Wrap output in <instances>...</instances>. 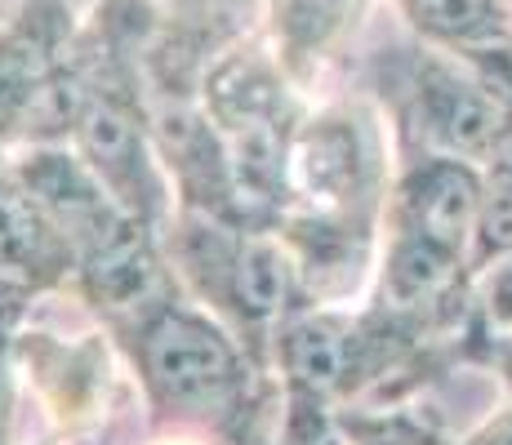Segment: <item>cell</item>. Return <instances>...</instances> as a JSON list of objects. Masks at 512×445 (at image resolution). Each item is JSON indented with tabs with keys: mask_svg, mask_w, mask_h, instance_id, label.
<instances>
[{
	"mask_svg": "<svg viewBox=\"0 0 512 445\" xmlns=\"http://www.w3.org/2000/svg\"><path fill=\"white\" fill-rule=\"evenodd\" d=\"M343 445H455L432 419L401 405H374L339 423Z\"/></svg>",
	"mask_w": 512,
	"mask_h": 445,
	"instance_id": "obj_9",
	"label": "cell"
},
{
	"mask_svg": "<svg viewBox=\"0 0 512 445\" xmlns=\"http://www.w3.org/2000/svg\"><path fill=\"white\" fill-rule=\"evenodd\" d=\"M152 410L183 428H223L250 401V352L219 316L165 299L130 325Z\"/></svg>",
	"mask_w": 512,
	"mask_h": 445,
	"instance_id": "obj_3",
	"label": "cell"
},
{
	"mask_svg": "<svg viewBox=\"0 0 512 445\" xmlns=\"http://www.w3.org/2000/svg\"><path fill=\"white\" fill-rule=\"evenodd\" d=\"M72 147L94 178L134 214V219L152 223L161 214V174L152 161V138L139 116V98L125 76V67L98 63L94 72H81L76 89V112H72Z\"/></svg>",
	"mask_w": 512,
	"mask_h": 445,
	"instance_id": "obj_5",
	"label": "cell"
},
{
	"mask_svg": "<svg viewBox=\"0 0 512 445\" xmlns=\"http://www.w3.org/2000/svg\"><path fill=\"white\" fill-rule=\"evenodd\" d=\"M512 334V254L472 272L468 290V365L481 343Z\"/></svg>",
	"mask_w": 512,
	"mask_h": 445,
	"instance_id": "obj_8",
	"label": "cell"
},
{
	"mask_svg": "<svg viewBox=\"0 0 512 445\" xmlns=\"http://www.w3.org/2000/svg\"><path fill=\"white\" fill-rule=\"evenodd\" d=\"M459 445H512V392H508V401L495 405Z\"/></svg>",
	"mask_w": 512,
	"mask_h": 445,
	"instance_id": "obj_11",
	"label": "cell"
},
{
	"mask_svg": "<svg viewBox=\"0 0 512 445\" xmlns=\"http://www.w3.org/2000/svg\"><path fill=\"white\" fill-rule=\"evenodd\" d=\"M9 5H18V9H49V5H58V0H0V9H9Z\"/></svg>",
	"mask_w": 512,
	"mask_h": 445,
	"instance_id": "obj_13",
	"label": "cell"
},
{
	"mask_svg": "<svg viewBox=\"0 0 512 445\" xmlns=\"http://www.w3.org/2000/svg\"><path fill=\"white\" fill-rule=\"evenodd\" d=\"M290 72L254 41L223 49L201 81V112L223 147L236 219H281L290 205V147L299 134Z\"/></svg>",
	"mask_w": 512,
	"mask_h": 445,
	"instance_id": "obj_2",
	"label": "cell"
},
{
	"mask_svg": "<svg viewBox=\"0 0 512 445\" xmlns=\"http://www.w3.org/2000/svg\"><path fill=\"white\" fill-rule=\"evenodd\" d=\"M174 259L205 312L219 316L236 339H268L290 321V294L299 290V272L268 232L219 219V214H187L174 232Z\"/></svg>",
	"mask_w": 512,
	"mask_h": 445,
	"instance_id": "obj_4",
	"label": "cell"
},
{
	"mask_svg": "<svg viewBox=\"0 0 512 445\" xmlns=\"http://www.w3.org/2000/svg\"><path fill=\"white\" fill-rule=\"evenodd\" d=\"M370 0H272V54L294 85H308L357 36Z\"/></svg>",
	"mask_w": 512,
	"mask_h": 445,
	"instance_id": "obj_7",
	"label": "cell"
},
{
	"mask_svg": "<svg viewBox=\"0 0 512 445\" xmlns=\"http://www.w3.org/2000/svg\"><path fill=\"white\" fill-rule=\"evenodd\" d=\"M277 445H343V428L330 405L308 401V397H290Z\"/></svg>",
	"mask_w": 512,
	"mask_h": 445,
	"instance_id": "obj_10",
	"label": "cell"
},
{
	"mask_svg": "<svg viewBox=\"0 0 512 445\" xmlns=\"http://www.w3.org/2000/svg\"><path fill=\"white\" fill-rule=\"evenodd\" d=\"M152 445H201L196 437H161V441H152Z\"/></svg>",
	"mask_w": 512,
	"mask_h": 445,
	"instance_id": "obj_14",
	"label": "cell"
},
{
	"mask_svg": "<svg viewBox=\"0 0 512 445\" xmlns=\"http://www.w3.org/2000/svg\"><path fill=\"white\" fill-rule=\"evenodd\" d=\"M472 365L490 370V374H495V379L512 392V334H508V339H490V343H481L477 356H472Z\"/></svg>",
	"mask_w": 512,
	"mask_h": 445,
	"instance_id": "obj_12",
	"label": "cell"
},
{
	"mask_svg": "<svg viewBox=\"0 0 512 445\" xmlns=\"http://www.w3.org/2000/svg\"><path fill=\"white\" fill-rule=\"evenodd\" d=\"M388 9L401 32L441 54H512V0H388Z\"/></svg>",
	"mask_w": 512,
	"mask_h": 445,
	"instance_id": "obj_6",
	"label": "cell"
},
{
	"mask_svg": "<svg viewBox=\"0 0 512 445\" xmlns=\"http://www.w3.org/2000/svg\"><path fill=\"white\" fill-rule=\"evenodd\" d=\"M379 112L401 156L432 152L490 170L512 147V54L459 58L406 36L383 63Z\"/></svg>",
	"mask_w": 512,
	"mask_h": 445,
	"instance_id": "obj_1",
	"label": "cell"
}]
</instances>
